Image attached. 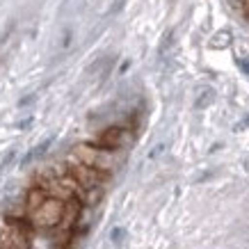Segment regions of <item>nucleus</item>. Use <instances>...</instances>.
I'll use <instances>...</instances> for the list:
<instances>
[{"instance_id": "f257e3e1", "label": "nucleus", "mask_w": 249, "mask_h": 249, "mask_svg": "<svg viewBox=\"0 0 249 249\" xmlns=\"http://www.w3.org/2000/svg\"><path fill=\"white\" fill-rule=\"evenodd\" d=\"M73 158L80 160L83 165L96 169V172H103V174H110L117 172L124 162V156L121 151H110V149H103V146H96L94 142H85V144H78L73 149Z\"/></svg>"}, {"instance_id": "f03ea898", "label": "nucleus", "mask_w": 249, "mask_h": 249, "mask_svg": "<svg viewBox=\"0 0 249 249\" xmlns=\"http://www.w3.org/2000/svg\"><path fill=\"white\" fill-rule=\"evenodd\" d=\"M25 249H64L69 242L67 229H55V231H39L25 224Z\"/></svg>"}, {"instance_id": "7ed1b4c3", "label": "nucleus", "mask_w": 249, "mask_h": 249, "mask_svg": "<svg viewBox=\"0 0 249 249\" xmlns=\"http://www.w3.org/2000/svg\"><path fill=\"white\" fill-rule=\"evenodd\" d=\"M133 142H135V133L128 126H110V128H106L94 140L96 146H103V149H110V151H121V153L126 151Z\"/></svg>"}, {"instance_id": "20e7f679", "label": "nucleus", "mask_w": 249, "mask_h": 249, "mask_svg": "<svg viewBox=\"0 0 249 249\" xmlns=\"http://www.w3.org/2000/svg\"><path fill=\"white\" fill-rule=\"evenodd\" d=\"M242 69H245V71H247V73H249V64H242Z\"/></svg>"}]
</instances>
